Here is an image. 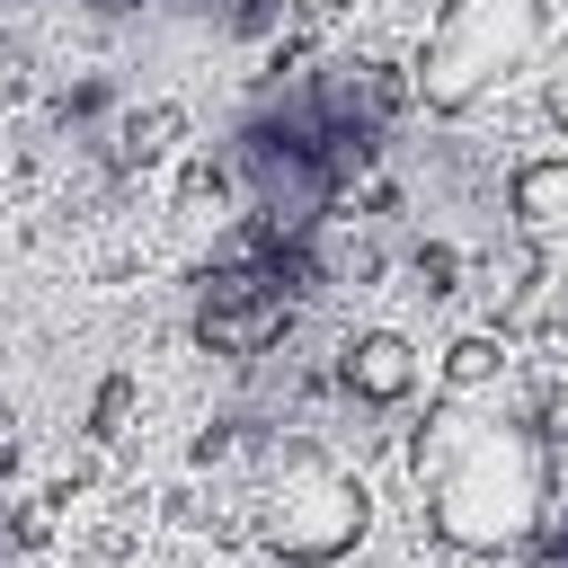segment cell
I'll return each instance as SVG.
<instances>
[{"label":"cell","instance_id":"30bf717a","mask_svg":"<svg viewBox=\"0 0 568 568\" xmlns=\"http://www.w3.org/2000/svg\"><path fill=\"white\" fill-rule=\"evenodd\" d=\"M532 426L568 444V364H550V382H541V417H532Z\"/></svg>","mask_w":568,"mask_h":568},{"label":"cell","instance_id":"8992f818","mask_svg":"<svg viewBox=\"0 0 568 568\" xmlns=\"http://www.w3.org/2000/svg\"><path fill=\"white\" fill-rule=\"evenodd\" d=\"M506 204H515V222H524L532 240H559V231H568V151L524 160V169L506 178Z\"/></svg>","mask_w":568,"mask_h":568},{"label":"cell","instance_id":"52a82bcc","mask_svg":"<svg viewBox=\"0 0 568 568\" xmlns=\"http://www.w3.org/2000/svg\"><path fill=\"white\" fill-rule=\"evenodd\" d=\"M169 142H178V106H169V98L142 106V115H124V169H151Z\"/></svg>","mask_w":568,"mask_h":568},{"label":"cell","instance_id":"3957f363","mask_svg":"<svg viewBox=\"0 0 568 568\" xmlns=\"http://www.w3.org/2000/svg\"><path fill=\"white\" fill-rule=\"evenodd\" d=\"M541 44H550L541 0H444V18H435V36H426L408 89H417L435 115H462V106L488 98L506 71H524Z\"/></svg>","mask_w":568,"mask_h":568},{"label":"cell","instance_id":"9c48e42d","mask_svg":"<svg viewBox=\"0 0 568 568\" xmlns=\"http://www.w3.org/2000/svg\"><path fill=\"white\" fill-rule=\"evenodd\" d=\"M541 106H550V124L568 133V27L541 44Z\"/></svg>","mask_w":568,"mask_h":568},{"label":"cell","instance_id":"277c9868","mask_svg":"<svg viewBox=\"0 0 568 568\" xmlns=\"http://www.w3.org/2000/svg\"><path fill=\"white\" fill-rule=\"evenodd\" d=\"M293 328V284H284V257H240L204 284V311H195V337L213 355H266L275 337Z\"/></svg>","mask_w":568,"mask_h":568},{"label":"cell","instance_id":"ba28073f","mask_svg":"<svg viewBox=\"0 0 568 568\" xmlns=\"http://www.w3.org/2000/svg\"><path fill=\"white\" fill-rule=\"evenodd\" d=\"M497 364H506V346H497V337H462V346H453V364H444L453 399H470L479 382H497Z\"/></svg>","mask_w":568,"mask_h":568},{"label":"cell","instance_id":"6da1fadb","mask_svg":"<svg viewBox=\"0 0 568 568\" xmlns=\"http://www.w3.org/2000/svg\"><path fill=\"white\" fill-rule=\"evenodd\" d=\"M417 488H426V524L444 550L506 559L550 515V435L479 399H444L417 435Z\"/></svg>","mask_w":568,"mask_h":568},{"label":"cell","instance_id":"5b68a950","mask_svg":"<svg viewBox=\"0 0 568 568\" xmlns=\"http://www.w3.org/2000/svg\"><path fill=\"white\" fill-rule=\"evenodd\" d=\"M417 346L408 337H390V328H373V337H355L346 346V364H337V382L355 390V399H373V408H390V399H408L417 390Z\"/></svg>","mask_w":568,"mask_h":568},{"label":"cell","instance_id":"7a4b0ae2","mask_svg":"<svg viewBox=\"0 0 568 568\" xmlns=\"http://www.w3.org/2000/svg\"><path fill=\"white\" fill-rule=\"evenodd\" d=\"M248 515H257V541L284 568H328L364 541V479L337 470L320 444H275L266 435V453L248 470Z\"/></svg>","mask_w":568,"mask_h":568},{"label":"cell","instance_id":"8fae6325","mask_svg":"<svg viewBox=\"0 0 568 568\" xmlns=\"http://www.w3.org/2000/svg\"><path fill=\"white\" fill-rule=\"evenodd\" d=\"M124 417H133V382H106L98 390V435H124Z\"/></svg>","mask_w":568,"mask_h":568}]
</instances>
